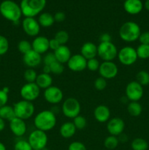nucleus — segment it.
I'll use <instances>...</instances> for the list:
<instances>
[{"label":"nucleus","mask_w":149,"mask_h":150,"mask_svg":"<svg viewBox=\"0 0 149 150\" xmlns=\"http://www.w3.org/2000/svg\"><path fill=\"white\" fill-rule=\"evenodd\" d=\"M56 122V116L51 110H42L39 111L34 119V125L36 129L44 132L53 130Z\"/></svg>","instance_id":"1"},{"label":"nucleus","mask_w":149,"mask_h":150,"mask_svg":"<svg viewBox=\"0 0 149 150\" xmlns=\"http://www.w3.org/2000/svg\"><path fill=\"white\" fill-rule=\"evenodd\" d=\"M0 13L7 20L18 23L22 15L20 4L12 0H4L0 4Z\"/></svg>","instance_id":"2"},{"label":"nucleus","mask_w":149,"mask_h":150,"mask_svg":"<svg viewBox=\"0 0 149 150\" xmlns=\"http://www.w3.org/2000/svg\"><path fill=\"white\" fill-rule=\"evenodd\" d=\"M141 29L140 26L134 21H127L123 23L119 29L120 38L126 42H133L139 39Z\"/></svg>","instance_id":"3"},{"label":"nucleus","mask_w":149,"mask_h":150,"mask_svg":"<svg viewBox=\"0 0 149 150\" xmlns=\"http://www.w3.org/2000/svg\"><path fill=\"white\" fill-rule=\"evenodd\" d=\"M46 3V0H21L20 7L22 15L25 17L34 18L42 13Z\"/></svg>","instance_id":"4"},{"label":"nucleus","mask_w":149,"mask_h":150,"mask_svg":"<svg viewBox=\"0 0 149 150\" xmlns=\"http://www.w3.org/2000/svg\"><path fill=\"white\" fill-rule=\"evenodd\" d=\"M15 117L21 120H26L33 117L35 111L34 105L32 102L21 100L13 105Z\"/></svg>","instance_id":"5"},{"label":"nucleus","mask_w":149,"mask_h":150,"mask_svg":"<svg viewBox=\"0 0 149 150\" xmlns=\"http://www.w3.org/2000/svg\"><path fill=\"white\" fill-rule=\"evenodd\" d=\"M118 48L112 42H99L97 45V56L103 62L113 61L118 55Z\"/></svg>","instance_id":"6"},{"label":"nucleus","mask_w":149,"mask_h":150,"mask_svg":"<svg viewBox=\"0 0 149 150\" xmlns=\"http://www.w3.org/2000/svg\"><path fill=\"white\" fill-rule=\"evenodd\" d=\"M81 105L74 98H68L64 100L61 105V111L67 118L74 119L80 114Z\"/></svg>","instance_id":"7"},{"label":"nucleus","mask_w":149,"mask_h":150,"mask_svg":"<svg viewBox=\"0 0 149 150\" xmlns=\"http://www.w3.org/2000/svg\"><path fill=\"white\" fill-rule=\"evenodd\" d=\"M118 61L124 66H131L137 62V54L135 48L131 46H124L118 51Z\"/></svg>","instance_id":"8"},{"label":"nucleus","mask_w":149,"mask_h":150,"mask_svg":"<svg viewBox=\"0 0 149 150\" xmlns=\"http://www.w3.org/2000/svg\"><path fill=\"white\" fill-rule=\"evenodd\" d=\"M27 141L33 149H44L48 144V137L46 132L35 129L31 132Z\"/></svg>","instance_id":"9"},{"label":"nucleus","mask_w":149,"mask_h":150,"mask_svg":"<svg viewBox=\"0 0 149 150\" xmlns=\"http://www.w3.org/2000/svg\"><path fill=\"white\" fill-rule=\"evenodd\" d=\"M144 95L143 86H141L137 81H130L127 85L125 89V96L129 101L139 102Z\"/></svg>","instance_id":"10"},{"label":"nucleus","mask_w":149,"mask_h":150,"mask_svg":"<svg viewBox=\"0 0 149 150\" xmlns=\"http://www.w3.org/2000/svg\"><path fill=\"white\" fill-rule=\"evenodd\" d=\"M20 95L22 100L33 102L39 98L40 89L36 83H26L20 88Z\"/></svg>","instance_id":"11"},{"label":"nucleus","mask_w":149,"mask_h":150,"mask_svg":"<svg viewBox=\"0 0 149 150\" xmlns=\"http://www.w3.org/2000/svg\"><path fill=\"white\" fill-rule=\"evenodd\" d=\"M43 96L48 103L52 104V105H57L63 100L64 94L59 87L52 85L48 89H45Z\"/></svg>","instance_id":"12"},{"label":"nucleus","mask_w":149,"mask_h":150,"mask_svg":"<svg viewBox=\"0 0 149 150\" xmlns=\"http://www.w3.org/2000/svg\"><path fill=\"white\" fill-rule=\"evenodd\" d=\"M99 73L101 77L105 79H112L117 76L118 73V67L113 61L103 62L100 64Z\"/></svg>","instance_id":"13"},{"label":"nucleus","mask_w":149,"mask_h":150,"mask_svg":"<svg viewBox=\"0 0 149 150\" xmlns=\"http://www.w3.org/2000/svg\"><path fill=\"white\" fill-rule=\"evenodd\" d=\"M22 28L28 36L35 38L39 35L41 26L34 18L25 17L22 21Z\"/></svg>","instance_id":"14"},{"label":"nucleus","mask_w":149,"mask_h":150,"mask_svg":"<svg viewBox=\"0 0 149 150\" xmlns=\"http://www.w3.org/2000/svg\"><path fill=\"white\" fill-rule=\"evenodd\" d=\"M67 67L71 71L79 73L86 70L87 67V60L80 54L72 55L70 60L68 61Z\"/></svg>","instance_id":"15"},{"label":"nucleus","mask_w":149,"mask_h":150,"mask_svg":"<svg viewBox=\"0 0 149 150\" xmlns=\"http://www.w3.org/2000/svg\"><path fill=\"white\" fill-rule=\"evenodd\" d=\"M125 129V122L120 117H113L110 119L107 122V130L110 135L118 136L124 133Z\"/></svg>","instance_id":"16"},{"label":"nucleus","mask_w":149,"mask_h":150,"mask_svg":"<svg viewBox=\"0 0 149 150\" xmlns=\"http://www.w3.org/2000/svg\"><path fill=\"white\" fill-rule=\"evenodd\" d=\"M32 50L40 55L45 54L49 50V39L45 36H38L34 38L32 42Z\"/></svg>","instance_id":"17"},{"label":"nucleus","mask_w":149,"mask_h":150,"mask_svg":"<svg viewBox=\"0 0 149 150\" xmlns=\"http://www.w3.org/2000/svg\"><path fill=\"white\" fill-rule=\"evenodd\" d=\"M23 62L29 68H35L42 62V55L37 53L34 50H31L23 55Z\"/></svg>","instance_id":"18"},{"label":"nucleus","mask_w":149,"mask_h":150,"mask_svg":"<svg viewBox=\"0 0 149 150\" xmlns=\"http://www.w3.org/2000/svg\"><path fill=\"white\" fill-rule=\"evenodd\" d=\"M10 129L13 135L17 137H22L26 134L27 126L25 122V120L15 117L10 121Z\"/></svg>","instance_id":"19"},{"label":"nucleus","mask_w":149,"mask_h":150,"mask_svg":"<svg viewBox=\"0 0 149 150\" xmlns=\"http://www.w3.org/2000/svg\"><path fill=\"white\" fill-rule=\"evenodd\" d=\"M110 110L105 105H99L93 111L95 120L100 123L108 122L110 119Z\"/></svg>","instance_id":"20"},{"label":"nucleus","mask_w":149,"mask_h":150,"mask_svg":"<svg viewBox=\"0 0 149 150\" xmlns=\"http://www.w3.org/2000/svg\"><path fill=\"white\" fill-rule=\"evenodd\" d=\"M124 10L130 15H137L143 10V4L141 0H126L124 3Z\"/></svg>","instance_id":"21"},{"label":"nucleus","mask_w":149,"mask_h":150,"mask_svg":"<svg viewBox=\"0 0 149 150\" xmlns=\"http://www.w3.org/2000/svg\"><path fill=\"white\" fill-rule=\"evenodd\" d=\"M53 53L56 61L63 64L68 62L70 57H72L71 51L66 45H60L58 48L53 51Z\"/></svg>","instance_id":"22"},{"label":"nucleus","mask_w":149,"mask_h":150,"mask_svg":"<svg viewBox=\"0 0 149 150\" xmlns=\"http://www.w3.org/2000/svg\"><path fill=\"white\" fill-rule=\"evenodd\" d=\"M80 54L86 60L96 58L97 56V45L92 42H86L80 48Z\"/></svg>","instance_id":"23"},{"label":"nucleus","mask_w":149,"mask_h":150,"mask_svg":"<svg viewBox=\"0 0 149 150\" xmlns=\"http://www.w3.org/2000/svg\"><path fill=\"white\" fill-rule=\"evenodd\" d=\"M76 130L77 129L72 122H65L60 127L59 133L64 139H70L75 134Z\"/></svg>","instance_id":"24"},{"label":"nucleus","mask_w":149,"mask_h":150,"mask_svg":"<svg viewBox=\"0 0 149 150\" xmlns=\"http://www.w3.org/2000/svg\"><path fill=\"white\" fill-rule=\"evenodd\" d=\"M36 84L39 87V89H46L48 87L52 86L53 84V78L51 74H47V73H39L37 75L36 81Z\"/></svg>","instance_id":"25"},{"label":"nucleus","mask_w":149,"mask_h":150,"mask_svg":"<svg viewBox=\"0 0 149 150\" xmlns=\"http://www.w3.org/2000/svg\"><path fill=\"white\" fill-rule=\"evenodd\" d=\"M37 21L40 26L45 28L51 27L55 23L53 16L51 13H48V12L40 13L39 17H38Z\"/></svg>","instance_id":"26"},{"label":"nucleus","mask_w":149,"mask_h":150,"mask_svg":"<svg viewBox=\"0 0 149 150\" xmlns=\"http://www.w3.org/2000/svg\"><path fill=\"white\" fill-rule=\"evenodd\" d=\"M127 112L129 113L130 116L134 117H139L142 114L143 111V107L141 104L139 102H135V101H131L129 102L127 105Z\"/></svg>","instance_id":"27"},{"label":"nucleus","mask_w":149,"mask_h":150,"mask_svg":"<svg viewBox=\"0 0 149 150\" xmlns=\"http://www.w3.org/2000/svg\"><path fill=\"white\" fill-rule=\"evenodd\" d=\"M0 117L4 120H12L15 117V114L14 108L13 106H10V105H4L0 108Z\"/></svg>","instance_id":"28"},{"label":"nucleus","mask_w":149,"mask_h":150,"mask_svg":"<svg viewBox=\"0 0 149 150\" xmlns=\"http://www.w3.org/2000/svg\"><path fill=\"white\" fill-rule=\"evenodd\" d=\"M131 147L132 150H147L148 143L143 138H136L131 142Z\"/></svg>","instance_id":"29"},{"label":"nucleus","mask_w":149,"mask_h":150,"mask_svg":"<svg viewBox=\"0 0 149 150\" xmlns=\"http://www.w3.org/2000/svg\"><path fill=\"white\" fill-rule=\"evenodd\" d=\"M119 141L117 136L110 135L104 141V146L108 149L112 150L115 149L118 146Z\"/></svg>","instance_id":"30"},{"label":"nucleus","mask_w":149,"mask_h":150,"mask_svg":"<svg viewBox=\"0 0 149 150\" xmlns=\"http://www.w3.org/2000/svg\"><path fill=\"white\" fill-rule=\"evenodd\" d=\"M137 57L140 59H149V45L140 44L136 48Z\"/></svg>","instance_id":"31"},{"label":"nucleus","mask_w":149,"mask_h":150,"mask_svg":"<svg viewBox=\"0 0 149 150\" xmlns=\"http://www.w3.org/2000/svg\"><path fill=\"white\" fill-rule=\"evenodd\" d=\"M136 81L141 86H148L149 85V73L145 70H140L137 73Z\"/></svg>","instance_id":"32"},{"label":"nucleus","mask_w":149,"mask_h":150,"mask_svg":"<svg viewBox=\"0 0 149 150\" xmlns=\"http://www.w3.org/2000/svg\"><path fill=\"white\" fill-rule=\"evenodd\" d=\"M54 38L59 42L60 45H66L70 39L69 33L65 30H59L55 34Z\"/></svg>","instance_id":"33"},{"label":"nucleus","mask_w":149,"mask_h":150,"mask_svg":"<svg viewBox=\"0 0 149 150\" xmlns=\"http://www.w3.org/2000/svg\"><path fill=\"white\" fill-rule=\"evenodd\" d=\"M37 75V72L33 68H28L23 73V78L26 83H35Z\"/></svg>","instance_id":"34"},{"label":"nucleus","mask_w":149,"mask_h":150,"mask_svg":"<svg viewBox=\"0 0 149 150\" xmlns=\"http://www.w3.org/2000/svg\"><path fill=\"white\" fill-rule=\"evenodd\" d=\"M18 49L19 52L24 55L25 54L28 53L32 50V42L26 40H22L18 44Z\"/></svg>","instance_id":"35"},{"label":"nucleus","mask_w":149,"mask_h":150,"mask_svg":"<svg viewBox=\"0 0 149 150\" xmlns=\"http://www.w3.org/2000/svg\"><path fill=\"white\" fill-rule=\"evenodd\" d=\"M72 122L77 130H83L87 125V120L86 119V117L80 115V114L73 119Z\"/></svg>","instance_id":"36"},{"label":"nucleus","mask_w":149,"mask_h":150,"mask_svg":"<svg viewBox=\"0 0 149 150\" xmlns=\"http://www.w3.org/2000/svg\"><path fill=\"white\" fill-rule=\"evenodd\" d=\"M14 150H33V149L27 140L21 139L15 144Z\"/></svg>","instance_id":"37"},{"label":"nucleus","mask_w":149,"mask_h":150,"mask_svg":"<svg viewBox=\"0 0 149 150\" xmlns=\"http://www.w3.org/2000/svg\"><path fill=\"white\" fill-rule=\"evenodd\" d=\"M9 47L10 44L7 38L3 35H0V56L7 54L9 50Z\"/></svg>","instance_id":"38"},{"label":"nucleus","mask_w":149,"mask_h":150,"mask_svg":"<svg viewBox=\"0 0 149 150\" xmlns=\"http://www.w3.org/2000/svg\"><path fill=\"white\" fill-rule=\"evenodd\" d=\"M50 67H51V73L54 75H61L64 71V64L57 61L51 64Z\"/></svg>","instance_id":"39"},{"label":"nucleus","mask_w":149,"mask_h":150,"mask_svg":"<svg viewBox=\"0 0 149 150\" xmlns=\"http://www.w3.org/2000/svg\"><path fill=\"white\" fill-rule=\"evenodd\" d=\"M101 63L96 58L91 59L87 60V67L86 68L91 72H96L99 70V66Z\"/></svg>","instance_id":"40"},{"label":"nucleus","mask_w":149,"mask_h":150,"mask_svg":"<svg viewBox=\"0 0 149 150\" xmlns=\"http://www.w3.org/2000/svg\"><path fill=\"white\" fill-rule=\"evenodd\" d=\"M107 80L102 77H99L96 79L94 81V87L96 90L98 91H102L107 87Z\"/></svg>","instance_id":"41"},{"label":"nucleus","mask_w":149,"mask_h":150,"mask_svg":"<svg viewBox=\"0 0 149 150\" xmlns=\"http://www.w3.org/2000/svg\"><path fill=\"white\" fill-rule=\"evenodd\" d=\"M56 61V59L55 55H54L53 52H48L45 54L43 57H42V62H43L44 65H48L50 66L51 64Z\"/></svg>","instance_id":"42"},{"label":"nucleus","mask_w":149,"mask_h":150,"mask_svg":"<svg viewBox=\"0 0 149 150\" xmlns=\"http://www.w3.org/2000/svg\"><path fill=\"white\" fill-rule=\"evenodd\" d=\"M68 150H87L86 145L80 142H73L69 145Z\"/></svg>","instance_id":"43"},{"label":"nucleus","mask_w":149,"mask_h":150,"mask_svg":"<svg viewBox=\"0 0 149 150\" xmlns=\"http://www.w3.org/2000/svg\"><path fill=\"white\" fill-rule=\"evenodd\" d=\"M138 40L140 41V44H145V45H149V32H141Z\"/></svg>","instance_id":"44"},{"label":"nucleus","mask_w":149,"mask_h":150,"mask_svg":"<svg viewBox=\"0 0 149 150\" xmlns=\"http://www.w3.org/2000/svg\"><path fill=\"white\" fill-rule=\"evenodd\" d=\"M8 102V94L0 89V108L7 105Z\"/></svg>","instance_id":"45"},{"label":"nucleus","mask_w":149,"mask_h":150,"mask_svg":"<svg viewBox=\"0 0 149 150\" xmlns=\"http://www.w3.org/2000/svg\"><path fill=\"white\" fill-rule=\"evenodd\" d=\"M53 17L55 22H57V23H61V22L64 21V20H65L66 15L64 12L58 11L54 14Z\"/></svg>","instance_id":"46"},{"label":"nucleus","mask_w":149,"mask_h":150,"mask_svg":"<svg viewBox=\"0 0 149 150\" xmlns=\"http://www.w3.org/2000/svg\"><path fill=\"white\" fill-rule=\"evenodd\" d=\"M60 44L55 38H52V39H49V49H51V51H55L57 48H58V47L60 46Z\"/></svg>","instance_id":"47"},{"label":"nucleus","mask_w":149,"mask_h":150,"mask_svg":"<svg viewBox=\"0 0 149 150\" xmlns=\"http://www.w3.org/2000/svg\"><path fill=\"white\" fill-rule=\"evenodd\" d=\"M99 40L100 42H112V37L109 33H102L99 37Z\"/></svg>","instance_id":"48"},{"label":"nucleus","mask_w":149,"mask_h":150,"mask_svg":"<svg viewBox=\"0 0 149 150\" xmlns=\"http://www.w3.org/2000/svg\"><path fill=\"white\" fill-rule=\"evenodd\" d=\"M118 139V141H119V142H122V143H125L126 142H127V140H128V137H127V135L125 134V133H121V135H119L118 136H117Z\"/></svg>","instance_id":"49"},{"label":"nucleus","mask_w":149,"mask_h":150,"mask_svg":"<svg viewBox=\"0 0 149 150\" xmlns=\"http://www.w3.org/2000/svg\"><path fill=\"white\" fill-rule=\"evenodd\" d=\"M42 73H47V74H51V67L48 65H44L42 68Z\"/></svg>","instance_id":"50"},{"label":"nucleus","mask_w":149,"mask_h":150,"mask_svg":"<svg viewBox=\"0 0 149 150\" xmlns=\"http://www.w3.org/2000/svg\"><path fill=\"white\" fill-rule=\"evenodd\" d=\"M4 128H5V122L4 120L0 117V132L2 131Z\"/></svg>","instance_id":"51"},{"label":"nucleus","mask_w":149,"mask_h":150,"mask_svg":"<svg viewBox=\"0 0 149 150\" xmlns=\"http://www.w3.org/2000/svg\"><path fill=\"white\" fill-rule=\"evenodd\" d=\"M143 7H144L148 11H149V0H145L144 4H143Z\"/></svg>","instance_id":"52"},{"label":"nucleus","mask_w":149,"mask_h":150,"mask_svg":"<svg viewBox=\"0 0 149 150\" xmlns=\"http://www.w3.org/2000/svg\"><path fill=\"white\" fill-rule=\"evenodd\" d=\"M0 150H7V149H6V146H4V144L1 143V142H0Z\"/></svg>","instance_id":"53"},{"label":"nucleus","mask_w":149,"mask_h":150,"mask_svg":"<svg viewBox=\"0 0 149 150\" xmlns=\"http://www.w3.org/2000/svg\"><path fill=\"white\" fill-rule=\"evenodd\" d=\"M2 90L4 91V92H5L6 93H7V94H8L9 92H10V89H9L8 87H7V86H5V87L3 88Z\"/></svg>","instance_id":"54"},{"label":"nucleus","mask_w":149,"mask_h":150,"mask_svg":"<svg viewBox=\"0 0 149 150\" xmlns=\"http://www.w3.org/2000/svg\"><path fill=\"white\" fill-rule=\"evenodd\" d=\"M33 150H43V149H33Z\"/></svg>","instance_id":"55"},{"label":"nucleus","mask_w":149,"mask_h":150,"mask_svg":"<svg viewBox=\"0 0 149 150\" xmlns=\"http://www.w3.org/2000/svg\"><path fill=\"white\" fill-rule=\"evenodd\" d=\"M124 1H126V0H124Z\"/></svg>","instance_id":"56"}]
</instances>
